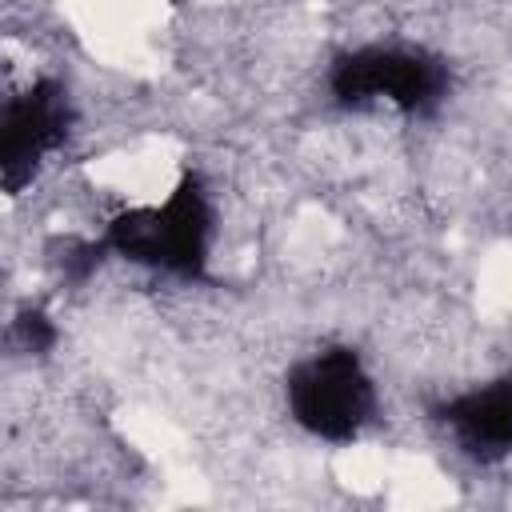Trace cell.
<instances>
[{
    "mask_svg": "<svg viewBox=\"0 0 512 512\" xmlns=\"http://www.w3.org/2000/svg\"><path fill=\"white\" fill-rule=\"evenodd\" d=\"M100 244L152 272L184 280L200 276L212 244V200L204 192V180L188 172L160 204H140L112 216Z\"/></svg>",
    "mask_w": 512,
    "mask_h": 512,
    "instance_id": "1",
    "label": "cell"
},
{
    "mask_svg": "<svg viewBox=\"0 0 512 512\" xmlns=\"http://www.w3.org/2000/svg\"><path fill=\"white\" fill-rule=\"evenodd\" d=\"M292 420L328 444L356 440L376 416V384L360 352L348 344H328L304 356L284 384Z\"/></svg>",
    "mask_w": 512,
    "mask_h": 512,
    "instance_id": "2",
    "label": "cell"
},
{
    "mask_svg": "<svg viewBox=\"0 0 512 512\" xmlns=\"http://www.w3.org/2000/svg\"><path fill=\"white\" fill-rule=\"evenodd\" d=\"M448 72L436 56L400 44H368L336 56L328 88L340 104H392L400 112H424L444 96Z\"/></svg>",
    "mask_w": 512,
    "mask_h": 512,
    "instance_id": "3",
    "label": "cell"
},
{
    "mask_svg": "<svg viewBox=\"0 0 512 512\" xmlns=\"http://www.w3.org/2000/svg\"><path fill=\"white\" fill-rule=\"evenodd\" d=\"M68 124H72V104L64 84L52 76H36L4 100L0 168L8 192H20L36 176V168L64 144Z\"/></svg>",
    "mask_w": 512,
    "mask_h": 512,
    "instance_id": "4",
    "label": "cell"
},
{
    "mask_svg": "<svg viewBox=\"0 0 512 512\" xmlns=\"http://www.w3.org/2000/svg\"><path fill=\"white\" fill-rule=\"evenodd\" d=\"M440 420L472 456H508L512 452V372L460 392L440 408Z\"/></svg>",
    "mask_w": 512,
    "mask_h": 512,
    "instance_id": "5",
    "label": "cell"
},
{
    "mask_svg": "<svg viewBox=\"0 0 512 512\" xmlns=\"http://www.w3.org/2000/svg\"><path fill=\"white\" fill-rule=\"evenodd\" d=\"M12 336H16L28 352H48V348L56 344V324H52L40 308H24V312L16 316V324H12Z\"/></svg>",
    "mask_w": 512,
    "mask_h": 512,
    "instance_id": "6",
    "label": "cell"
}]
</instances>
